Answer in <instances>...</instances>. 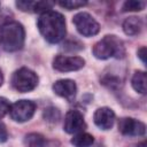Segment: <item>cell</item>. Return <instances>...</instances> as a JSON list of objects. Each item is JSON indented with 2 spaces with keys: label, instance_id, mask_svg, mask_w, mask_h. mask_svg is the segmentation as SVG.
Returning a JSON list of instances; mask_svg holds the SVG:
<instances>
[{
  "label": "cell",
  "instance_id": "obj_21",
  "mask_svg": "<svg viewBox=\"0 0 147 147\" xmlns=\"http://www.w3.org/2000/svg\"><path fill=\"white\" fill-rule=\"evenodd\" d=\"M138 56L140 57V60L142 61V63H146V47H141L138 49Z\"/></svg>",
  "mask_w": 147,
  "mask_h": 147
},
{
  "label": "cell",
  "instance_id": "obj_9",
  "mask_svg": "<svg viewBox=\"0 0 147 147\" xmlns=\"http://www.w3.org/2000/svg\"><path fill=\"white\" fill-rule=\"evenodd\" d=\"M63 127L64 131L70 134L83 132L86 129V123L84 121L83 114L78 110H69L65 114Z\"/></svg>",
  "mask_w": 147,
  "mask_h": 147
},
{
  "label": "cell",
  "instance_id": "obj_14",
  "mask_svg": "<svg viewBox=\"0 0 147 147\" xmlns=\"http://www.w3.org/2000/svg\"><path fill=\"white\" fill-rule=\"evenodd\" d=\"M146 72L145 71H136L131 79V85L133 90L140 94L146 93Z\"/></svg>",
  "mask_w": 147,
  "mask_h": 147
},
{
  "label": "cell",
  "instance_id": "obj_16",
  "mask_svg": "<svg viewBox=\"0 0 147 147\" xmlns=\"http://www.w3.org/2000/svg\"><path fill=\"white\" fill-rule=\"evenodd\" d=\"M146 6L145 1L141 0H129L123 3L122 11H139L142 10Z\"/></svg>",
  "mask_w": 147,
  "mask_h": 147
},
{
  "label": "cell",
  "instance_id": "obj_23",
  "mask_svg": "<svg viewBox=\"0 0 147 147\" xmlns=\"http://www.w3.org/2000/svg\"><path fill=\"white\" fill-rule=\"evenodd\" d=\"M138 147H146V141H142V142L138 144Z\"/></svg>",
  "mask_w": 147,
  "mask_h": 147
},
{
  "label": "cell",
  "instance_id": "obj_4",
  "mask_svg": "<svg viewBox=\"0 0 147 147\" xmlns=\"http://www.w3.org/2000/svg\"><path fill=\"white\" fill-rule=\"evenodd\" d=\"M38 85V76L29 68H20L11 76V86L22 93L32 91Z\"/></svg>",
  "mask_w": 147,
  "mask_h": 147
},
{
  "label": "cell",
  "instance_id": "obj_10",
  "mask_svg": "<svg viewBox=\"0 0 147 147\" xmlns=\"http://www.w3.org/2000/svg\"><path fill=\"white\" fill-rule=\"evenodd\" d=\"M53 91L59 96L64 98L68 101H72L76 96L77 86L71 79H60L53 84Z\"/></svg>",
  "mask_w": 147,
  "mask_h": 147
},
{
  "label": "cell",
  "instance_id": "obj_20",
  "mask_svg": "<svg viewBox=\"0 0 147 147\" xmlns=\"http://www.w3.org/2000/svg\"><path fill=\"white\" fill-rule=\"evenodd\" d=\"M8 138V132L2 122H0V142H5Z\"/></svg>",
  "mask_w": 147,
  "mask_h": 147
},
{
  "label": "cell",
  "instance_id": "obj_13",
  "mask_svg": "<svg viewBox=\"0 0 147 147\" xmlns=\"http://www.w3.org/2000/svg\"><path fill=\"white\" fill-rule=\"evenodd\" d=\"M142 30V21L139 17L130 16L123 22V31L127 36H137Z\"/></svg>",
  "mask_w": 147,
  "mask_h": 147
},
{
  "label": "cell",
  "instance_id": "obj_12",
  "mask_svg": "<svg viewBox=\"0 0 147 147\" xmlns=\"http://www.w3.org/2000/svg\"><path fill=\"white\" fill-rule=\"evenodd\" d=\"M25 147H56L57 142L47 140L40 133H29L24 138Z\"/></svg>",
  "mask_w": 147,
  "mask_h": 147
},
{
  "label": "cell",
  "instance_id": "obj_22",
  "mask_svg": "<svg viewBox=\"0 0 147 147\" xmlns=\"http://www.w3.org/2000/svg\"><path fill=\"white\" fill-rule=\"evenodd\" d=\"M2 82H3V76H2V72L0 70V86L2 85Z\"/></svg>",
  "mask_w": 147,
  "mask_h": 147
},
{
  "label": "cell",
  "instance_id": "obj_5",
  "mask_svg": "<svg viewBox=\"0 0 147 147\" xmlns=\"http://www.w3.org/2000/svg\"><path fill=\"white\" fill-rule=\"evenodd\" d=\"M72 23L75 24L77 31L85 37L95 36L100 31L99 23L94 20L93 16H91L88 13H85V11L76 14L72 18Z\"/></svg>",
  "mask_w": 147,
  "mask_h": 147
},
{
  "label": "cell",
  "instance_id": "obj_17",
  "mask_svg": "<svg viewBox=\"0 0 147 147\" xmlns=\"http://www.w3.org/2000/svg\"><path fill=\"white\" fill-rule=\"evenodd\" d=\"M60 110L54 107H48L44 110V118L49 123H56L60 119Z\"/></svg>",
  "mask_w": 147,
  "mask_h": 147
},
{
  "label": "cell",
  "instance_id": "obj_18",
  "mask_svg": "<svg viewBox=\"0 0 147 147\" xmlns=\"http://www.w3.org/2000/svg\"><path fill=\"white\" fill-rule=\"evenodd\" d=\"M57 3L68 10H72V9H77V8L85 6L87 2L86 1H79V0H64V1H59Z\"/></svg>",
  "mask_w": 147,
  "mask_h": 147
},
{
  "label": "cell",
  "instance_id": "obj_15",
  "mask_svg": "<svg viewBox=\"0 0 147 147\" xmlns=\"http://www.w3.org/2000/svg\"><path fill=\"white\" fill-rule=\"evenodd\" d=\"M70 142L75 147H90L94 142V138L92 134L86 132H79L70 140Z\"/></svg>",
  "mask_w": 147,
  "mask_h": 147
},
{
  "label": "cell",
  "instance_id": "obj_2",
  "mask_svg": "<svg viewBox=\"0 0 147 147\" xmlns=\"http://www.w3.org/2000/svg\"><path fill=\"white\" fill-rule=\"evenodd\" d=\"M25 31L21 23L8 22L0 29V46L6 52H16L24 46Z\"/></svg>",
  "mask_w": 147,
  "mask_h": 147
},
{
  "label": "cell",
  "instance_id": "obj_7",
  "mask_svg": "<svg viewBox=\"0 0 147 147\" xmlns=\"http://www.w3.org/2000/svg\"><path fill=\"white\" fill-rule=\"evenodd\" d=\"M85 65V60L80 56H65L57 55L53 60V68L61 72L76 71Z\"/></svg>",
  "mask_w": 147,
  "mask_h": 147
},
{
  "label": "cell",
  "instance_id": "obj_3",
  "mask_svg": "<svg viewBox=\"0 0 147 147\" xmlns=\"http://www.w3.org/2000/svg\"><path fill=\"white\" fill-rule=\"evenodd\" d=\"M92 52L93 55L99 60H107L110 57L122 59L125 55V47L118 37L108 34L93 46Z\"/></svg>",
  "mask_w": 147,
  "mask_h": 147
},
{
  "label": "cell",
  "instance_id": "obj_6",
  "mask_svg": "<svg viewBox=\"0 0 147 147\" xmlns=\"http://www.w3.org/2000/svg\"><path fill=\"white\" fill-rule=\"evenodd\" d=\"M36 108H37L36 103L31 100H18L10 106L9 114L14 121L23 123L29 121L33 116Z\"/></svg>",
  "mask_w": 147,
  "mask_h": 147
},
{
  "label": "cell",
  "instance_id": "obj_1",
  "mask_svg": "<svg viewBox=\"0 0 147 147\" xmlns=\"http://www.w3.org/2000/svg\"><path fill=\"white\" fill-rule=\"evenodd\" d=\"M37 24L42 37L51 44L60 42L65 37V20L57 11L48 10L41 14Z\"/></svg>",
  "mask_w": 147,
  "mask_h": 147
},
{
  "label": "cell",
  "instance_id": "obj_19",
  "mask_svg": "<svg viewBox=\"0 0 147 147\" xmlns=\"http://www.w3.org/2000/svg\"><path fill=\"white\" fill-rule=\"evenodd\" d=\"M9 109H10L9 101L6 98L0 96V118L5 117L7 115V113H9Z\"/></svg>",
  "mask_w": 147,
  "mask_h": 147
},
{
  "label": "cell",
  "instance_id": "obj_11",
  "mask_svg": "<svg viewBox=\"0 0 147 147\" xmlns=\"http://www.w3.org/2000/svg\"><path fill=\"white\" fill-rule=\"evenodd\" d=\"M94 124L101 130H109L115 122V113L108 107H101L93 115Z\"/></svg>",
  "mask_w": 147,
  "mask_h": 147
},
{
  "label": "cell",
  "instance_id": "obj_8",
  "mask_svg": "<svg viewBox=\"0 0 147 147\" xmlns=\"http://www.w3.org/2000/svg\"><path fill=\"white\" fill-rule=\"evenodd\" d=\"M118 131L129 137L144 136L146 133V125L132 117H123L118 121Z\"/></svg>",
  "mask_w": 147,
  "mask_h": 147
}]
</instances>
